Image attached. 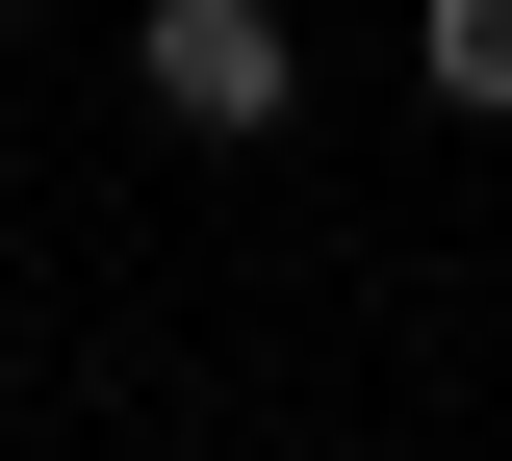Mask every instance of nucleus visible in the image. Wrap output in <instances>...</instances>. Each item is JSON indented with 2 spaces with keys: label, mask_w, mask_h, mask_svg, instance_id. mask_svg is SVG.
Segmentation results:
<instances>
[{
  "label": "nucleus",
  "mask_w": 512,
  "mask_h": 461,
  "mask_svg": "<svg viewBox=\"0 0 512 461\" xmlns=\"http://www.w3.org/2000/svg\"><path fill=\"white\" fill-rule=\"evenodd\" d=\"M128 77H154V129H205V154H256L282 103H308L282 0H154V26H128Z\"/></svg>",
  "instance_id": "1"
},
{
  "label": "nucleus",
  "mask_w": 512,
  "mask_h": 461,
  "mask_svg": "<svg viewBox=\"0 0 512 461\" xmlns=\"http://www.w3.org/2000/svg\"><path fill=\"white\" fill-rule=\"evenodd\" d=\"M410 77H436V129H512V0H410Z\"/></svg>",
  "instance_id": "2"
}]
</instances>
